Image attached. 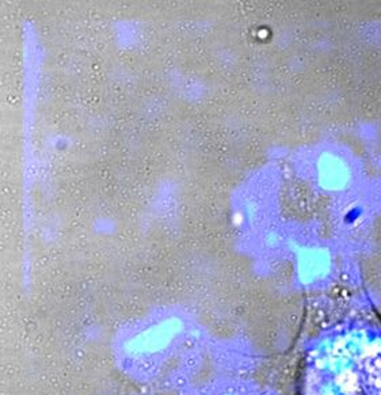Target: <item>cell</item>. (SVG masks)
Wrapping results in <instances>:
<instances>
[{
	"label": "cell",
	"mask_w": 381,
	"mask_h": 395,
	"mask_svg": "<svg viewBox=\"0 0 381 395\" xmlns=\"http://www.w3.org/2000/svg\"><path fill=\"white\" fill-rule=\"evenodd\" d=\"M318 395H381V345L349 339L319 361Z\"/></svg>",
	"instance_id": "6da1fadb"
}]
</instances>
